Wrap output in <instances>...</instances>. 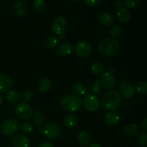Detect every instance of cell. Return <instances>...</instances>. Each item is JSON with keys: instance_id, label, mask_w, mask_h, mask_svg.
<instances>
[{"instance_id": "1", "label": "cell", "mask_w": 147, "mask_h": 147, "mask_svg": "<svg viewBox=\"0 0 147 147\" xmlns=\"http://www.w3.org/2000/svg\"><path fill=\"white\" fill-rule=\"evenodd\" d=\"M119 43L116 39L106 37L100 40L98 45L99 53L106 57L113 56L119 52Z\"/></svg>"}, {"instance_id": "2", "label": "cell", "mask_w": 147, "mask_h": 147, "mask_svg": "<svg viewBox=\"0 0 147 147\" xmlns=\"http://www.w3.org/2000/svg\"><path fill=\"white\" fill-rule=\"evenodd\" d=\"M121 97L116 90H110L107 92L102 98V106L106 110L113 111L117 109L121 104Z\"/></svg>"}, {"instance_id": "3", "label": "cell", "mask_w": 147, "mask_h": 147, "mask_svg": "<svg viewBox=\"0 0 147 147\" xmlns=\"http://www.w3.org/2000/svg\"><path fill=\"white\" fill-rule=\"evenodd\" d=\"M61 107L67 112H75L80 109L82 100L75 95H67L62 98L60 101Z\"/></svg>"}, {"instance_id": "4", "label": "cell", "mask_w": 147, "mask_h": 147, "mask_svg": "<svg viewBox=\"0 0 147 147\" xmlns=\"http://www.w3.org/2000/svg\"><path fill=\"white\" fill-rule=\"evenodd\" d=\"M43 134L50 139H56L60 136L61 129L58 124L54 122H48L41 129Z\"/></svg>"}, {"instance_id": "5", "label": "cell", "mask_w": 147, "mask_h": 147, "mask_svg": "<svg viewBox=\"0 0 147 147\" xmlns=\"http://www.w3.org/2000/svg\"><path fill=\"white\" fill-rule=\"evenodd\" d=\"M82 104L87 111L95 112L100 107V102L98 98L95 95L88 93L83 98Z\"/></svg>"}, {"instance_id": "6", "label": "cell", "mask_w": 147, "mask_h": 147, "mask_svg": "<svg viewBox=\"0 0 147 147\" xmlns=\"http://www.w3.org/2000/svg\"><path fill=\"white\" fill-rule=\"evenodd\" d=\"M20 129V123L15 119H7L4 121L1 126V131L5 136H9L14 135Z\"/></svg>"}, {"instance_id": "7", "label": "cell", "mask_w": 147, "mask_h": 147, "mask_svg": "<svg viewBox=\"0 0 147 147\" xmlns=\"http://www.w3.org/2000/svg\"><path fill=\"white\" fill-rule=\"evenodd\" d=\"M15 113L20 119L26 120L32 117L33 115V109L25 102H21L16 106Z\"/></svg>"}, {"instance_id": "8", "label": "cell", "mask_w": 147, "mask_h": 147, "mask_svg": "<svg viewBox=\"0 0 147 147\" xmlns=\"http://www.w3.org/2000/svg\"><path fill=\"white\" fill-rule=\"evenodd\" d=\"M67 22L66 19L63 16L55 17L52 23V30L56 35H62L67 29Z\"/></svg>"}, {"instance_id": "9", "label": "cell", "mask_w": 147, "mask_h": 147, "mask_svg": "<svg viewBox=\"0 0 147 147\" xmlns=\"http://www.w3.org/2000/svg\"><path fill=\"white\" fill-rule=\"evenodd\" d=\"M92 45L89 42L86 40H82L76 44L75 53L78 57L80 58H85L91 53Z\"/></svg>"}, {"instance_id": "10", "label": "cell", "mask_w": 147, "mask_h": 147, "mask_svg": "<svg viewBox=\"0 0 147 147\" xmlns=\"http://www.w3.org/2000/svg\"><path fill=\"white\" fill-rule=\"evenodd\" d=\"M119 91L124 98H130L136 93L135 88L128 80H122L119 84Z\"/></svg>"}, {"instance_id": "11", "label": "cell", "mask_w": 147, "mask_h": 147, "mask_svg": "<svg viewBox=\"0 0 147 147\" xmlns=\"http://www.w3.org/2000/svg\"><path fill=\"white\" fill-rule=\"evenodd\" d=\"M100 83V85H102V86H103V88H105L111 89L116 86V79L114 75L106 72L105 73L102 74Z\"/></svg>"}, {"instance_id": "12", "label": "cell", "mask_w": 147, "mask_h": 147, "mask_svg": "<svg viewBox=\"0 0 147 147\" xmlns=\"http://www.w3.org/2000/svg\"><path fill=\"white\" fill-rule=\"evenodd\" d=\"M13 86V80L6 74L0 75V93L8 91Z\"/></svg>"}, {"instance_id": "13", "label": "cell", "mask_w": 147, "mask_h": 147, "mask_svg": "<svg viewBox=\"0 0 147 147\" xmlns=\"http://www.w3.org/2000/svg\"><path fill=\"white\" fill-rule=\"evenodd\" d=\"M12 145L14 147H28L30 144V141L28 138L23 134H16L12 136L11 139Z\"/></svg>"}, {"instance_id": "14", "label": "cell", "mask_w": 147, "mask_h": 147, "mask_svg": "<svg viewBox=\"0 0 147 147\" xmlns=\"http://www.w3.org/2000/svg\"><path fill=\"white\" fill-rule=\"evenodd\" d=\"M73 51V45L69 42H65L57 47L56 53L60 57H65L69 55Z\"/></svg>"}, {"instance_id": "15", "label": "cell", "mask_w": 147, "mask_h": 147, "mask_svg": "<svg viewBox=\"0 0 147 147\" xmlns=\"http://www.w3.org/2000/svg\"><path fill=\"white\" fill-rule=\"evenodd\" d=\"M120 114L115 111H111L107 113L105 116V122L107 125L111 126L118 124L120 121Z\"/></svg>"}, {"instance_id": "16", "label": "cell", "mask_w": 147, "mask_h": 147, "mask_svg": "<svg viewBox=\"0 0 147 147\" xmlns=\"http://www.w3.org/2000/svg\"><path fill=\"white\" fill-rule=\"evenodd\" d=\"M78 142L82 146H87L90 144L91 142V137L90 135L87 131H80L77 135Z\"/></svg>"}, {"instance_id": "17", "label": "cell", "mask_w": 147, "mask_h": 147, "mask_svg": "<svg viewBox=\"0 0 147 147\" xmlns=\"http://www.w3.org/2000/svg\"><path fill=\"white\" fill-rule=\"evenodd\" d=\"M117 17L119 21L123 24H128L131 20V13L127 8L122 7L117 10Z\"/></svg>"}, {"instance_id": "18", "label": "cell", "mask_w": 147, "mask_h": 147, "mask_svg": "<svg viewBox=\"0 0 147 147\" xmlns=\"http://www.w3.org/2000/svg\"><path fill=\"white\" fill-rule=\"evenodd\" d=\"M13 11L19 18H22L27 14V8L21 1H17L13 5Z\"/></svg>"}, {"instance_id": "19", "label": "cell", "mask_w": 147, "mask_h": 147, "mask_svg": "<svg viewBox=\"0 0 147 147\" xmlns=\"http://www.w3.org/2000/svg\"><path fill=\"white\" fill-rule=\"evenodd\" d=\"M52 86V82L50 78L47 77L42 78L37 83V89L42 93L48 91Z\"/></svg>"}, {"instance_id": "20", "label": "cell", "mask_w": 147, "mask_h": 147, "mask_svg": "<svg viewBox=\"0 0 147 147\" xmlns=\"http://www.w3.org/2000/svg\"><path fill=\"white\" fill-rule=\"evenodd\" d=\"M99 21L103 25L106 26H110L113 24V21H114V18L113 16L112 15L111 13L107 12V11H103L99 14Z\"/></svg>"}, {"instance_id": "21", "label": "cell", "mask_w": 147, "mask_h": 147, "mask_svg": "<svg viewBox=\"0 0 147 147\" xmlns=\"http://www.w3.org/2000/svg\"><path fill=\"white\" fill-rule=\"evenodd\" d=\"M7 100L11 104H15L20 101L21 98V96L18 90H10L7 93Z\"/></svg>"}, {"instance_id": "22", "label": "cell", "mask_w": 147, "mask_h": 147, "mask_svg": "<svg viewBox=\"0 0 147 147\" xmlns=\"http://www.w3.org/2000/svg\"><path fill=\"white\" fill-rule=\"evenodd\" d=\"M78 123V119L75 114H69L65 116L64 119L65 126L69 129H73L77 126Z\"/></svg>"}, {"instance_id": "23", "label": "cell", "mask_w": 147, "mask_h": 147, "mask_svg": "<svg viewBox=\"0 0 147 147\" xmlns=\"http://www.w3.org/2000/svg\"><path fill=\"white\" fill-rule=\"evenodd\" d=\"M59 42V38L56 35L54 34H51L49 35L48 37H46L44 42V45L45 47L47 49H53L57 45Z\"/></svg>"}, {"instance_id": "24", "label": "cell", "mask_w": 147, "mask_h": 147, "mask_svg": "<svg viewBox=\"0 0 147 147\" xmlns=\"http://www.w3.org/2000/svg\"><path fill=\"white\" fill-rule=\"evenodd\" d=\"M125 134L129 136H135L139 133V128L135 123H131L125 126L123 129Z\"/></svg>"}, {"instance_id": "25", "label": "cell", "mask_w": 147, "mask_h": 147, "mask_svg": "<svg viewBox=\"0 0 147 147\" xmlns=\"http://www.w3.org/2000/svg\"><path fill=\"white\" fill-rule=\"evenodd\" d=\"M72 90L76 94L75 96L80 97V96H84L86 92V88L84 85H83L82 83H76L72 87Z\"/></svg>"}, {"instance_id": "26", "label": "cell", "mask_w": 147, "mask_h": 147, "mask_svg": "<svg viewBox=\"0 0 147 147\" xmlns=\"http://www.w3.org/2000/svg\"><path fill=\"white\" fill-rule=\"evenodd\" d=\"M33 121L37 126H40L43 125L45 120V116L44 113L41 111H37L33 114Z\"/></svg>"}, {"instance_id": "27", "label": "cell", "mask_w": 147, "mask_h": 147, "mask_svg": "<svg viewBox=\"0 0 147 147\" xmlns=\"http://www.w3.org/2000/svg\"><path fill=\"white\" fill-rule=\"evenodd\" d=\"M91 71L96 75H102L104 71V65L100 62H95L91 65Z\"/></svg>"}, {"instance_id": "28", "label": "cell", "mask_w": 147, "mask_h": 147, "mask_svg": "<svg viewBox=\"0 0 147 147\" xmlns=\"http://www.w3.org/2000/svg\"><path fill=\"white\" fill-rule=\"evenodd\" d=\"M122 34V27L119 24H115L111 28L110 30V35L112 38L115 39L120 37Z\"/></svg>"}, {"instance_id": "29", "label": "cell", "mask_w": 147, "mask_h": 147, "mask_svg": "<svg viewBox=\"0 0 147 147\" xmlns=\"http://www.w3.org/2000/svg\"><path fill=\"white\" fill-rule=\"evenodd\" d=\"M136 92L140 95H146L147 93V83L146 81H141L137 83L135 88Z\"/></svg>"}, {"instance_id": "30", "label": "cell", "mask_w": 147, "mask_h": 147, "mask_svg": "<svg viewBox=\"0 0 147 147\" xmlns=\"http://www.w3.org/2000/svg\"><path fill=\"white\" fill-rule=\"evenodd\" d=\"M100 87H101V85H100V80H95L93 83H92L89 86V90L91 92V94H98L100 91Z\"/></svg>"}, {"instance_id": "31", "label": "cell", "mask_w": 147, "mask_h": 147, "mask_svg": "<svg viewBox=\"0 0 147 147\" xmlns=\"http://www.w3.org/2000/svg\"><path fill=\"white\" fill-rule=\"evenodd\" d=\"M20 126L21 131L23 134H28L32 133L33 131V126L32 125V123H30V122H24Z\"/></svg>"}, {"instance_id": "32", "label": "cell", "mask_w": 147, "mask_h": 147, "mask_svg": "<svg viewBox=\"0 0 147 147\" xmlns=\"http://www.w3.org/2000/svg\"><path fill=\"white\" fill-rule=\"evenodd\" d=\"M33 7H34V9L36 11H39V12H41V11H43L45 9L46 4L42 0H34L33 1Z\"/></svg>"}, {"instance_id": "33", "label": "cell", "mask_w": 147, "mask_h": 147, "mask_svg": "<svg viewBox=\"0 0 147 147\" xmlns=\"http://www.w3.org/2000/svg\"><path fill=\"white\" fill-rule=\"evenodd\" d=\"M123 5L126 6L128 8H136L139 7L142 1L140 0H126L123 1Z\"/></svg>"}, {"instance_id": "34", "label": "cell", "mask_w": 147, "mask_h": 147, "mask_svg": "<svg viewBox=\"0 0 147 147\" xmlns=\"http://www.w3.org/2000/svg\"><path fill=\"white\" fill-rule=\"evenodd\" d=\"M147 133L146 131L142 132L138 138V143L142 147H147Z\"/></svg>"}, {"instance_id": "35", "label": "cell", "mask_w": 147, "mask_h": 147, "mask_svg": "<svg viewBox=\"0 0 147 147\" xmlns=\"http://www.w3.org/2000/svg\"><path fill=\"white\" fill-rule=\"evenodd\" d=\"M33 93L30 90H25L22 94V98L26 102H29L32 99Z\"/></svg>"}, {"instance_id": "36", "label": "cell", "mask_w": 147, "mask_h": 147, "mask_svg": "<svg viewBox=\"0 0 147 147\" xmlns=\"http://www.w3.org/2000/svg\"><path fill=\"white\" fill-rule=\"evenodd\" d=\"M84 1L88 6L95 7V6H97L100 2V0H85Z\"/></svg>"}, {"instance_id": "37", "label": "cell", "mask_w": 147, "mask_h": 147, "mask_svg": "<svg viewBox=\"0 0 147 147\" xmlns=\"http://www.w3.org/2000/svg\"><path fill=\"white\" fill-rule=\"evenodd\" d=\"M38 147H55L52 144L47 142H42L39 144Z\"/></svg>"}, {"instance_id": "38", "label": "cell", "mask_w": 147, "mask_h": 147, "mask_svg": "<svg viewBox=\"0 0 147 147\" xmlns=\"http://www.w3.org/2000/svg\"><path fill=\"white\" fill-rule=\"evenodd\" d=\"M123 1H116L114 4H113V7H114V8L118 9H119L122 8V7H123Z\"/></svg>"}, {"instance_id": "39", "label": "cell", "mask_w": 147, "mask_h": 147, "mask_svg": "<svg viewBox=\"0 0 147 147\" xmlns=\"http://www.w3.org/2000/svg\"><path fill=\"white\" fill-rule=\"evenodd\" d=\"M142 128L144 129V130L146 131L147 130V119H144L143 121H142Z\"/></svg>"}, {"instance_id": "40", "label": "cell", "mask_w": 147, "mask_h": 147, "mask_svg": "<svg viewBox=\"0 0 147 147\" xmlns=\"http://www.w3.org/2000/svg\"><path fill=\"white\" fill-rule=\"evenodd\" d=\"M106 72H108V73H112V74H114V69L113 68V67H109V68L107 69V70H106Z\"/></svg>"}, {"instance_id": "41", "label": "cell", "mask_w": 147, "mask_h": 147, "mask_svg": "<svg viewBox=\"0 0 147 147\" xmlns=\"http://www.w3.org/2000/svg\"><path fill=\"white\" fill-rule=\"evenodd\" d=\"M89 147H103V146H102L100 144H93L90 145V146Z\"/></svg>"}, {"instance_id": "42", "label": "cell", "mask_w": 147, "mask_h": 147, "mask_svg": "<svg viewBox=\"0 0 147 147\" xmlns=\"http://www.w3.org/2000/svg\"><path fill=\"white\" fill-rule=\"evenodd\" d=\"M1 103H2V96L0 94V105H1Z\"/></svg>"}, {"instance_id": "43", "label": "cell", "mask_w": 147, "mask_h": 147, "mask_svg": "<svg viewBox=\"0 0 147 147\" xmlns=\"http://www.w3.org/2000/svg\"><path fill=\"white\" fill-rule=\"evenodd\" d=\"M0 131H1V126H0Z\"/></svg>"}]
</instances>
